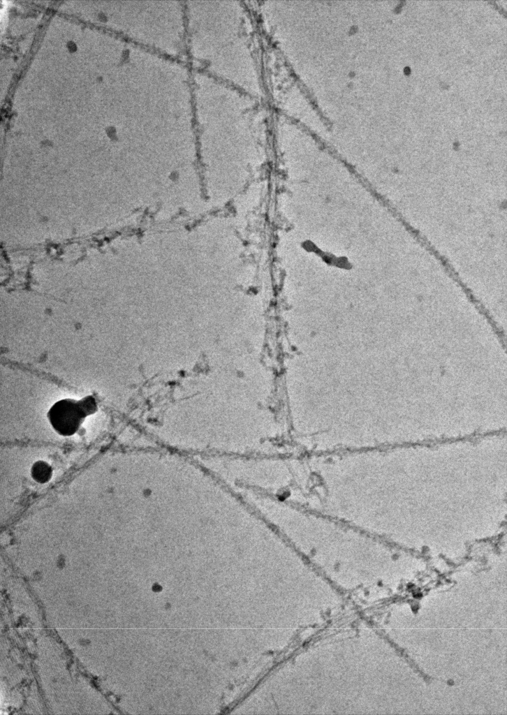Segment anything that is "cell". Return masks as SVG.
I'll use <instances>...</instances> for the list:
<instances>
[{"mask_svg":"<svg viewBox=\"0 0 507 715\" xmlns=\"http://www.w3.org/2000/svg\"><path fill=\"white\" fill-rule=\"evenodd\" d=\"M98 406L92 395L80 400L63 399L55 402L47 413L52 428L59 435L69 436L80 429L86 417L95 413Z\"/></svg>","mask_w":507,"mask_h":715,"instance_id":"1","label":"cell"},{"mask_svg":"<svg viewBox=\"0 0 507 715\" xmlns=\"http://www.w3.org/2000/svg\"><path fill=\"white\" fill-rule=\"evenodd\" d=\"M52 469L47 463L43 461L36 462L31 468V476L37 482L45 483L52 477Z\"/></svg>","mask_w":507,"mask_h":715,"instance_id":"2","label":"cell"}]
</instances>
